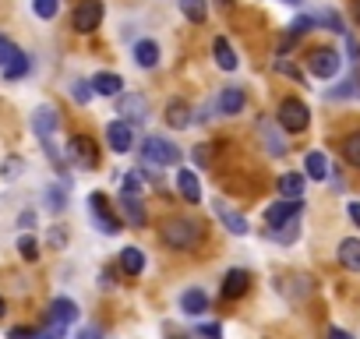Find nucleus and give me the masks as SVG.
Listing matches in <instances>:
<instances>
[{"label":"nucleus","instance_id":"6e6d98bb","mask_svg":"<svg viewBox=\"0 0 360 339\" xmlns=\"http://www.w3.org/2000/svg\"><path fill=\"white\" fill-rule=\"evenodd\" d=\"M283 4H304V0H283Z\"/></svg>","mask_w":360,"mask_h":339},{"label":"nucleus","instance_id":"f8f14e48","mask_svg":"<svg viewBox=\"0 0 360 339\" xmlns=\"http://www.w3.org/2000/svg\"><path fill=\"white\" fill-rule=\"evenodd\" d=\"M216 106H219V113H226V117H237V113H244V106H248V92H244L240 85H226V89L219 92Z\"/></svg>","mask_w":360,"mask_h":339},{"label":"nucleus","instance_id":"bb28decb","mask_svg":"<svg viewBox=\"0 0 360 339\" xmlns=\"http://www.w3.org/2000/svg\"><path fill=\"white\" fill-rule=\"evenodd\" d=\"M279 195L283 198H304V177L300 174H283L279 177Z\"/></svg>","mask_w":360,"mask_h":339},{"label":"nucleus","instance_id":"9b49d317","mask_svg":"<svg viewBox=\"0 0 360 339\" xmlns=\"http://www.w3.org/2000/svg\"><path fill=\"white\" fill-rule=\"evenodd\" d=\"M251 290V272L248 269H230L223 276V300H240Z\"/></svg>","mask_w":360,"mask_h":339},{"label":"nucleus","instance_id":"f257e3e1","mask_svg":"<svg viewBox=\"0 0 360 339\" xmlns=\"http://www.w3.org/2000/svg\"><path fill=\"white\" fill-rule=\"evenodd\" d=\"M162 241H166L173 251H191V248H198V241H202V223L173 219V223L162 226Z\"/></svg>","mask_w":360,"mask_h":339},{"label":"nucleus","instance_id":"1a4fd4ad","mask_svg":"<svg viewBox=\"0 0 360 339\" xmlns=\"http://www.w3.org/2000/svg\"><path fill=\"white\" fill-rule=\"evenodd\" d=\"M106 145H110V152H117V155L131 152V145H134V127H131L127 120H110V124H106Z\"/></svg>","mask_w":360,"mask_h":339},{"label":"nucleus","instance_id":"72a5a7b5","mask_svg":"<svg viewBox=\"0 0 360 339\" xmlns=\"http://www.w3.org/2000/svg\"><path fill=\"white\" fill-rule=\"evenodd\" d=\"M311 29H318V18H314V15H300V18L290 22V36H293V39L304 36V32H311Z\"/></svg>","mask_w":360,"mask_h":339},{"label":"nucleus","instance_id":"603ef678","mask_svg":"<svg viewBox=\"0 0 360 339\" xmlns=\"http://www.w3.org/2000/svg\"><path fill=\"white\" fill-rule=\"evenodd\" d=\"M32 339H57L50 328H39V332H32Z\"/></svg>","mask_w":360,"mask_h":339},{"label":"nucleus","instance_id":"423d86ee","mask_svg":"<svg viewBox=\"0 0 360 339\" xmlns=\"http://www.w3.org/2000/svg\"><path fill=\"white\" fill-rule=\"evenodd\" d=\"M300 212H304V202L300 198H283V202H276V205L265 209V223H269V230H283L286 223L300 219Z\"/></svg>","mask_w":360,"mask_h":339},{"label":"nucleus","instance_id":"4468645a","mask_svg":"<svg viewBox=\"0 0 360 339\" xmlns=\"http://www.w3.org/2000/svg\"><path fill=\"white\" fill-rule=\"evenodd\" d=\"M212 209H216L219 223H223V226H226V230H230L233 237H248V230H251V226H248V219H244V216H240L237 209H230V205H226L223 198H219V202H212Z\"/></svg>","mask_w":360,"mask_h":339},{"label":"nucleus","instance_id":"5fc2aeb1","mask_svg":"<svg viewBox=\"0 0 360 339\" xmlns=\"http://www.w3.org/2000/svg\"><path fill=\"white\" fill-rule=\"evenodd\" d=\"M8 314V304H4V297H0V318H4Z\"/></svg>","mask_w":360,"mask_h":339},{"label":"nucleus","instance_id":"dca6fc26","mask_svg":"<svg viewBox=\"0 0 360 339\" xmlns=\"http://www.w3.org/2000/svg\"><path fill=\"white\" fill-rule=\"evenodd\" d=\"M180 311H184L188 318H198L202 311H209V293L205 290H198V286H191V290H184L180 293Z\"/></svg>","mask_w":360,"mask_h":339},{"label":"nucleus","instance_id":"79ce46f5","mask_svg":"<svg viewBox=\"0 0 360 339\" xmlns=\"http://www.w3.org/2000/svg\"><path fill=\"white\" fill-rule=\"evenodd\" d=\"M198 335L202 339H223V328L216 321H205V325H198Z\"/></svg>","mask_w":360,"mask_h":339},{"label":"nucleus","instance_id":"de8ad7c7","mask_svg":"<svg viewBox=\"0 0 360 339\" xmlns=\"http://www.w3.org/2000/svg\"><path fill=\"white\" fill-rule=\"evenodd\" d=\"M50 244H53V248H64V244H68V237H64L60 230H50Z\"/></svg>","mask_w":360,"mask_h":339},{"label":"nucleus","instance_id":"4c0bfd02","mask_svg":"<svg viewBox=\"0 0 360 339\" xmlns=\"http://www.w3.org/2000/svg\"><path fill=\"white\" fill-rule=\"evenodd\" d=\"M262 131H265V148H269L272 155H286V141H279V134H276L269 124H262Z\"/></svg>","mask_w":360,"mask_h":339},{"label":"nucleus","instance_id":"c9c22d12","mask_svg":"<svg viewBox=\"0 0 360 339\" xmlns=\"http://www.w3.org/2000/svg\"><path fill=\"white\" fill-rule=\"evenodd\" d=\"M297 234H300V219L286 223V230H269V237H272V241H279V244H293V241H297Z\"/></svg>","mask_w":360,"mask_h":339},{"label":"nucleus","instance_id":"a18cd8bd","mask_svg":"<svg viewBox=\"0 0 360 339\" xmlns=\"http://www.w3.org/2000/svg\"><path fill=\"white\" fill-rule=\"evenodd\" d=\"M18 226H22V230H32V226H36V212H32V209L22 212V216H18Z\"/></svg>","mask_w":360,"mask_h":339},{"label":"nucleus","instance_id":"58836bf2","mask_svg":"<svg viewBox=\"0 0 360 339\" xmlns=\"http://www.w3.org/2000/svg\"><path fill=\"white\" fill-rule=\"evenodd\" d=\"M18 53H22V50H18V46L8 39V36H0V68H8V64H11Z\"/></svg>","mask_w":360,"mask_h":339},{"label":"nucleus","instance_id":"393cba45","mask_svg":"<svg viewBox=\"0 0 360 339\" xmlns=\"http://www.w3.org/2000/svg\"><path fill=\"white\" fill-rule=\"evenodd\" d=\"M120 269H124L127 276H141V269H145V251H141V248H124V251H120Z\"/></svg>","mask_w":360,"mask_h":339},{"label":"nucleus","instance_id":"8fccbe9b","mask_svg":"<svg viewBox=\"0 0 360 339\" xmlns=\"http://www.w3.org/2000/svg\"><path fill=\"white\" fill-rule=\"evenodd\" d=\"M36 328H11V339H32Z\"/></svg>","mask_w":360,"mask_h":339},{"label":"nucleus","instance_id":"7ed1b4c3","mask_svg":"<svg viewBox=\"0 0 360 339\" xmlns=\"http://www.w3.org/2000/svg\"><path fill=\"white\" fill-rule=\"evenodd\" d=\"M276 120H279V127H283V131L300 134V131H307V124H311V110H307L300 99H283V103H279Z\"/></svg>","mask_w":360,"mask_h":339},{"label":"nucleus","instance_id":"6e6552de","mask_svg":"<svg viewBox=\"0 0 360 339\" xmlns=\"http://www.w3.org/2000/svg\"><path fill=\"white\" fill-rule=\"evenodd\" d=\"M339 68H342V57H339L335 50H314V53L307 57V71H311L314 78H335Z\"/></svg>","mask_w":360,"mask_h":339},{"label":"nucleus","instance_id":"09e8293b","mask_svg":"<svg viewBox=\"0 0 360 339\" xmlns=\"http://www.w3.org/2000/svg\"><path fill=\"white\" fill-rule=\"evenodd\" d=\"M346 212H349V219L360 226V202H349V205H346Z\"/></svg>","mask_w":360,"mask_h":339},{"label":"nucleus","instance_id":"0eeeda50","mask_svg":"<svg viewBox=\"0 0 360 339\" xmlns=\"http://www.w3.org/2000/svg\"><path fill=\"white\" fill-rule=\"evenodd\" d=\"M71 22H75V32H82V36L96 32L103 25V0H82V4L75 8Z\"/></svg>","mask_w":360,"mask_h":339},{"label":"nucleus","instance_id":"f704fd0d","mask_svg":"<svg viewBox=\"0 0 360 339\" xmlns=\"http://www.w3.org/2000/svg\"><path fill=\"white\" fill-rule=\"evenodd\" d=\"M92 96H96L92 82H75V89H71V99H75L78 106H89V103H92Z\"/></svg>","mask_w":360,"mask_h":339},{"label":"nucleus","instance_id":"ea45409f","mask_svg":"<svg viewBox=\"0 0 360 339\" xmlns=\"http://www.w3.org/2000/svg\"><path fill=\"white\" fill-rule=\"evenodd\" d=\"M195 166H202V170H209V162H212V148L209 145H195Z\"/></svg>","mask_w":360,"mask_h":339},{"label":"nucleus","instance_id":"39448f33","mask_svg":"<svg viewBox=\"0 0 360 339\" xmlns=\"http://www.w3.org/2000/svg\"><path fill=\"white\" fill-rule=\"evenodd\" d=\"M68 155H71V162H75L78 170H85V174L99 166V152H96V145H92L89 134H75V138L68 141Z\"/></svg>","mask_w":360,"mask_h":339},{"label":"nucleus","instance_id":"cd10ccee","mask_svg":"<svg viewBox=\"0 0 360 339\" xmlns=\"http://www.w3.org/2000/svg\"><path fill=\"white\" fill-rule=\"evenodd\" d=\"M29 71H32V57H29V53H18V57L4 68V78H8V82H18V78H25Z\"/></svg>","mask_w":360,"mask_h":339},{"label":"nucleus","instance_id":"c85d7f7f","mask_svg":"<svg viewBox=\"0 0 360 339\" xmlns=\"http://www.w3.org/2000/svg\"><path fill=\"white\" fill-rule=\"evenodd\" d=\"M22 166H25V159H22V155H8L4 162H0V181H18Z\"/></svg>","mask_w":360,"mask_h":339},{"label":"nucleus","instance_id":"ddd939ff","mask_svg":"<svg viewBox=\"0 0 360 339\" xmlns=\"http://www.w3.org/2000/svg\"><path fill=\"white\" fill-rule=\"evenodd\" d=\"M57 127H60L57 110H53V106H36V113H32V131H36V138L46 141V138H53Z\"/></svg>","mask_w":360,"mask_h":339},{"label":"nucleus","instance_id":"412c9836","mask_svg":"<svg viewBox=\"0 0 360 339\" xmlns=\"http://www.w3.org/2000/svg\"><path fill=\"white\" fill-rule=\"evenodd\" d=\"M339 265L342 269H349V272H360V241L356 237H346V241H339Z\"/></svg>","mask_w":360,"mask_h":339},{"label":"nucleus","instance_id":"f03ea898","mask_svg":"<svg viewBox=\"0 0 360 339\" xmlns=\"http://www.w3.org/2000/svg\"><path fill=\"white\" fill-rule=\"evenodd\" d=\"M141 159L145 162H155V166H176L180 162V148L173 141L159 138V134H148L141 141Z\"/></svg>","mask_w":360,"mask_h":339},{"label":"nucleus","instance_id":"aec40b11","mask_svg":"<svg viewBox=\"0 0 360 339\" xmlns=\"http://www.w3.org/2000/svg\"><path fill=\"white\" fill-rule=\"evenodd\" d=\"M159 43H152V39H138L134 43V64L138 68H145V71H152L155 64H159Z\"/></svg>","mask_w":360,"mask_h":339},{"label":"nucleus","instance_id":"37998d69","mask_svg":"<svg viewBox=\"0 0 360 339\" xmlns=\"http://www.w3.org/2000/svg\"><path fill=\"white\" fill-rule=\"evenodd\" d=\"M124 191H141V174H138V170L124 174Z\"/></svg>","mask_w":360,"mask_h":339},{"label":"nucleus","instance_id":"c03bdc74","mask_svg":"<svg viewBox=\"0 0 360 339\" xmlns=\"http://www.w3.org/2000/svg\"><path fill=\"white\" fill-rule=\"evenodd\" d=\"M75 339H103V332L96 328V325H85V328H78V335Z\"/></svg>","mask_w":360,"mask_h":339},{"label":"nucleus","instance_id":"5701e85b","mask_svg":"<svg viewBox=\"0 0 360 339\" xmlns=\"http://www.w3.org/2000/svg\"><path fill=\"white\" fill-rule=\"evenodd\" d=\"M304 170H307L311 181H325V177H328V155L318 152V148L307 152V155H304Z\"/></svg>","mask_w":360,"mask_h":339},{"label":"nucleus","instance_id":"20e7f679","mask_svg":"<svg viewBox=\"0 0 360 339\" xmlns=\"http://www.w3.org/2000/svg\"><path fill=\"white\" fill-rule=\"evenodd\" d=\"M89 212H92V223L99 226V234L113 237V234L120 230V219H117V212L110 209V202H106L103 191H92V195H89Z\"/></svg>","mask_w":360,"mask_h":339},{"label":"nucleus","instance_id":"2f4dec72","mask_svg":"<svg viewBox=\"0 0 360 339\" xmlns=\"http://www.w3.org/2000/svg\"><path fill=\"white\" fill-rule=\"evenodd\" d=\"M342 155L349 166H360V131H353L346 141H342Z\"/></svg>","mask_w":360,"mask_h":339},{"label":"nucleus","instance_id":"a878e982","mask_svg":"<svg viewBox=\"0 0 360 339\" xmlns=\"http://www.w3.org/2000/svg\"><path fill=\"white\" fill-rule=\"evenodd\" d=\"M180 11L191 25H202L209 18V0H180Z\"/></svg>","mask_w":360,"mask_h":339},{"label":"nucleus","instance_id":"473e14b6","mask_svg":"<svg viewBox=\"0 0 360 339\" xmlns=\"http://www.w3.org/2000/svg\"><path fill=\"white\" fill-rule=\"evenodd\" d=\"M46 209L50 212H64L68 209V195H64V188H46Z\"/></svg>","mask_w":360,"mask_h":339},{"label":"nucleus","instance_id":"c756f323","mask_svg":"<svg viewBox=\"0 0 360 339\" xmlns=\"http://www.w3.org/2000/svg\"><path fill=\"white\" fill-rule=\"evenodd\" d=\"M32 11H36V18L53 22V18H57V11H60V0H32Z\"/></svg>","mask_w":360,"mask_h":339},{"label":"nucleus","instance_id":"a19ab883","mask_svg":"<svg viewBox=\"0 0 360 339\" xmlns=\"http://www.w3.org/2000/svg\"><path fill=\"white\" fill-rule=\"evenodd\" d=\"M276 71H279V75H286V78H293V82H300V78H304V75H300V71H297V68L286 60V57H279V60H276Z\"/></svg>","mask_w":360,"mask_h":339},{"label":"nucleus","instance_id":"3c124183","mask_svg":"<svg viewBox=\"0 0 360 339\" xmlns=\"http://www.w3.org/2000/svg\"><path fill=\"white\" fill-rule=\"evenodd\" d=\"M328 339H353L346 328H328Z\"/></svg>","mask_w":360,"mask_h":339},{"label":"nucleus","instance_id":"b1692460","mask_svg":"<svg viewBox=\"0 0 360 339\" xmlns=\"http://www.w3.org/2000/svg\"><path fill=\"white\" fill-rule=\"evenodd\" d=\"M212 53H216V64L223 68V71H237V53H233V46L226 43V36H219L216 43H212Z\"/></svg>","mask_w":360,"mask_h":339},{"label":"nucleus","instance_id":"864d4df0","mask_svg":"<svg viewBox=\"0 0 360 339\" xmlns=\"http://www.w3.org/2000/svg\"><path fill=\"white\" fill-rule=\"evenodd\" d=\"M353 18L360 22V0H353Z\"/></svg>","mask_w":360,"mask_h":339},{"label":"nucleus","instance_id":"9d476101","mask_svg":"<svg viewBox=\"0 0 360 339\" xmlns=\"http://www.w3.org/2000/svg\"><path fill=\"white\" fill-rule=\"evenodd\" d=\"M120 209H124V216H127V223H131L134 230H141V226L148 223V212H145V205H141V191H124V188H120Z\"/></svg>","mask_w":360,"mask_h":339},{"label":"nucleus","instance_id":"49530a36","mask_svg":"<svg viewBox=\"0 0 360 339\" xmlns=\"http://www.w3.org/2000/svg\"><path fill=\"white\" fill-rule=\"evenodd\" d=\"M346 50H349V57H353V60H360V43H356L353 36H346Z\"/></svg>","mask_w":360,"mask_h":339},{"label":"nucleus","instance_id":"f3484780","mask_svg":"<svg viewBox=\"0 0 360 339\" xmlns=\"http://www.w3.org/2000/svg\"><path fill=\"white\" fill-rule=\"evenodd\" d=\"M162 117H166V127H173V131H184V127L191 124V106H188V99H169Z\"/></svg>","mask_w":360,"mask_h":339},{"label":"nucleus","instance_id":"2eb2a0df","mask_svg":"<svg viewBox=\"0 0 360 339\" xmlns=\"http://www.w3.org/2000/svg\"><path fill=\"white\" fill-rule=\"evenodd\" d=\"M145 110H148L145 96H138V92H134V96H124V92H120V103H117V113H124L120 120H127V124L134 127V124L145 120Z\"/></svg>","mask_w":360,"mask_h":339},{"label":"nucleus","instance_id":"a211bd4d","mask_svg":"<svg viewBox=\"0 0 360 339\" xmlns=\"http://www.w3.org/2000/svg\"><path fill=\"white\" fill-rule=\"evenodd\" d=\"M176 191H180V198L191 202V205L202 202V184L195 177V170H176Z\"/></svg>","mask_w":360,"mask_h":339},{"label":"nucleus","instance_id":"4be33fe9","mask_svg":"<svg viewBox=\"0 0 360 339\" xmlns=\"http://www.w3.org/2000/svg\"><path fill=\"white\" fill-rule=\"evenodd\" d=\"M78 318V304L71 297H53L50 304V321H60V325H71Z\"/></svg>","mask_w":360,"mask_h":339},{"label":"nucleus","instance_id":"6ab92c4d","mask_svg":"<svg viewBox=\"0 0 360 339\" xmlns=\"http://www.w3.org/2000/svg\"><path fill=\"white\" fill-rule=\"evenodd\" d=\"M92 82V89H96V96H120L124 92V78L120 75H113V71H99V75H92L89 78Z\"/></svg>","mask_w":360,"mask_h":339},{"label":"nucleus","instance_id":"7c9ffc66","mask_svg":"<svg viewBox=\"0 0 360 339\" xmlns=\"http://www.w3.org/2000/svg\"><path fill=\"white\" fill-rule=\"evenodd\" d=\"M18 255H22L25 262H36V258H39V241H36L32 234H22V237H18Z\"/></svg>","mask_w":360,"mask_h":339},{"label":"nucleus","instance_id":"e433bc0d","mask_svg":"<svg viewBox=\"0 0 360 339\" xmlns=\"http://www.w3.org/2000/svg\"><path fill=\"white\" fill-rule=\"evenodd\" d=\"M314 18H318L321 25H328V32H339V36H346V29H342V18H339L332 8H325V11H321V15H314Z\"/></svg>","mask_w":360,"mask_h":339}]
</instances>
